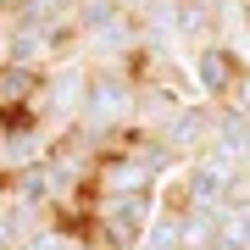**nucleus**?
Listing matches in <instances>:
<instances>
[{"label":"nucleus","mask_w":250,"mask_h":250,"mask_svg":"<svg viewBox=\"0 0 250 250\" xmlns=\"http://www.w3.org/2000/svg\"><path fill=\"white\" fill-rule=\"evenodd\" d=\"M139 128V67H89V95H83V117H78V134L111 150L117 139H128Z\"/></svg>","instance_id":"nucleus-1"},{"label":"nucleus","mask_w":250,"mask_h":250,"mask_svg":"<svg viewBox=\"0 0 250 250\" xmlns=\"http://www.w3.org/2000/svg\"><path fill=\"white\" fill-rule=\"evenodd\" d=\"M184 67H189V78H195V100L223 106L233 95V83H239V72H245V56L233 45H200V50H189Z\"/></svg>","instance_id":"nucleus-3"},{"label":"nucleus","mask_w":250,"mask_h":250,"mask_svg":"<svg viewBox=\"0 0 250 250\" xmlns=\"http://www.w3.org/2000/svg\"><path fill=\"white\" fill-rule=\"evenodd\" d=\"M223 106H233V111H245V117H250V62H245V72H239V83H233V95L223 100Z\"/></svg>","instance_id":"nucleus-9"},{"label":"nucleus","mask_w":250,"mask_h":250,"mask_svg":"<svg viewBox=\"0 0 250 250\" xmlns=\"http://www.w3.org/2000/svg\"><path fill=\"white\" fill-rule=\"evenodd\" d=\"M17 6L22 0H0V17H17Z\"/></svg>","instance_id":"nucleus-11"},{"label":"nucleus","mask_w":250,"mask_h":250,"mask_svg":"<svg viewBox=\"0 0 250 250\" xmlns=\"http://www.w3.org/2000/svg\"><path fill=\"white\" fill-rule=\"evenodd\" d=\"M156 139L167 145V156L178 161V167H189L195 156L211 150V106H206V100H184V106L156 128Z\"/></svg>","instance_id":"nucleus-4"},{"label":"nucleus","mask_w":250,"mask_h":250,"mask_svg":"<svg viewBox=\"0 0 250 250\" xmlns=\"http://www.w3.org/2000/svg\"><path fill=\"white\" fill-rule=\"evenodd\" d=\"M83 95H89V62H83V56H72V62H62V67L45 78V89H39V100H34V117L50 128L56 139H62L67 128H78Z\"/></svg>","instance_id":"nucleus-2"},{"label":"nucleus","mask_w":250,"mask_h":250,"mask_svg":"<svg viewBox=\"0 0 250 250\" xmlns=\"http://www.w3.org/2000/svg\"><path fill=\"white\" fill-rule=\"evenodd\" d=\"M117 6H123V11H128V17H134V22H139V17H145V11H156V6H161V0H117Z\"/></svg>","instance_id":"nucleus-10"},{"label":"nucleus","mask_w":250,"mask_h":250,"mask_svg":"<svg viewBox=\"0 0 250 250\" xmlns=\"http://www.w3.org/2000/svg\"><path fill=\"white\" fill-rule=\"evenodd\" d=\"M83 245H89V239H83L72 223H62V217H56V223H45V228H39L22 250H83Z\"/></svg>","instance_id":"nucleus-8"},{"label":"nucleus","mask_w":250,"mask_h":250,"mask_svg":"<svg viewBox=\"0 0 250 250\" xmlns=\"http://www.w3.org/2000/svg\"><path fill=\"white\" fill-rule=\"evenodd\" d=\"M39 89H45V78H39V72H28V67H17V62H0V117L34 111Z\"/></svg>","instance_id":"nucleus-6"},{"label":"nucleus","mask_w":250,"mask_h":250,"mask_svg":"<svg viewBox=\"0 0 250 250\" xmlns=\"http://www.w3.org/2000/svg\"><path fill=\"white\" fill-rule=\"evenodd\" d=\"M139 250H184V206L178 200H161L156 206V217H150V228H145Z\"/></svg>","instance_id":"nucleus-7"},{"label":"nucleus","mask_w":250,"mask_h":250,"mask_svg":"<svg viewBox=\"0 0 250 250\" xmlns=\"http://www.w3.org/2000/svg\"><path fill=\"white\" fill-rule=\"evenodd\" d=\"M89 195H161V178L134 150H123V145H111L106 156L95 161V178H89Z\"/></svg>","instance_id":"nucleus-5"}]
</instances>
